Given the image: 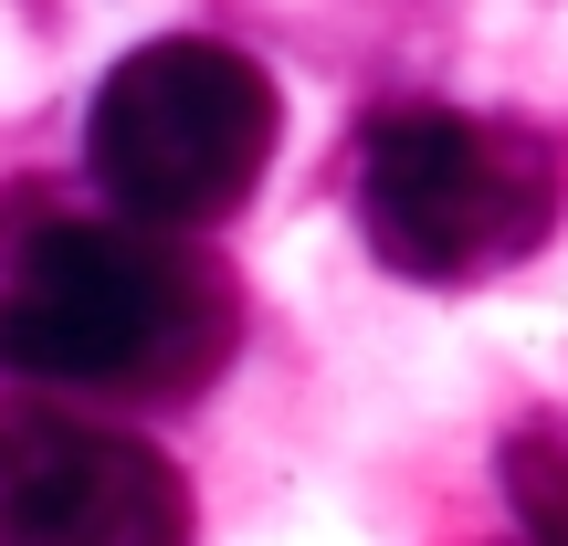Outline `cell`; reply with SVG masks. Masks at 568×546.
<instances>
[{
    "instance_id": "cell-2",
    "label": "cell",
    "mask_w": 568,
    "mask_h": 546,
    "mask_svg": "<svg viewBox=\"0 0 568 546\" xmlns=\"http://www.w3.org/2000/svg\"><path fill=\"white\" fill-rule=\"evenodd\" d=\"M274 126H284L274 74L243 42L169 32L95 84V105H84V168L116 200V222L201 243L211 222H232L253 200V179L274 158Z\"/></svg>"
},
{
    "instance_id": "cell-3",
    "label": "cell",
    "mask_w": 568,
    "mask_h": 546,
    "mask_svg": "<svg viewBox=\"0 0 568 546\" xmlns=\"http://www.w3.org/2000/svg\"><path fill=\"white\" fill-rule=\"evenodd\" d=\"M558 231V158L537 126L474 105H389L358 137V243L410 284L516 274Z\"/></svg>"
},
{
    "instance_id": "cell-6",
    "label": "cell",
    "mask_w": 568,
    "mask_h": 546,
    "mask_svg": "<svg viewBox=\"0 0 568 546\" xmlns=\"http://www.w3.org/2000/svg\"><path fill=\"white\" fill-rule=\"evenodd\" d=\"M506 546H516V536H506Z\"/></svg>"
},
{
    "instance_id": "cell-4",
    "label": "cell",
    "mask_w": 568,
    "mask_h": 546,
    "mask_svg": "<svg viewBox=\"0 0 568 546\" xmlns=\"http://www.w3.org/2000/svg\"><path fill=\"white\" fill-rule=\"evenodd\" d=\"M0 546H190V484L95 410L0 400Z\"/></svg>"
},
{
    "instance_id": "cell-1",
    "label": "cell",
    "mask_w": 568,
    "mask_h": 546,
    "mask_svg": "<svg viewBox=\"0 0 568 546\" xmlns=\"http://www.w3.org/2000/svg\"><path fill=\"white\" fill-rule=\"evenodd\" d=\"M243 337V284L211 243L63 210L53 189L0 179V379L201 400Z\"/></svg>"
},
{
    "instance_id": "cell-5",
    "label": "cell",
    "mask_w": 568,
    "mask_h": 546,
    "mask_svg": "<svg viewBox=\"0 0 568 546\" xmlns=\"http://www.w3.org/2000/svg\"><path fill=\"white\" fill-rule=\"evenodd\" d=\"M506 505H516V546H568V410H527L506 421Z\"/></svg>"
}]
</instances>
